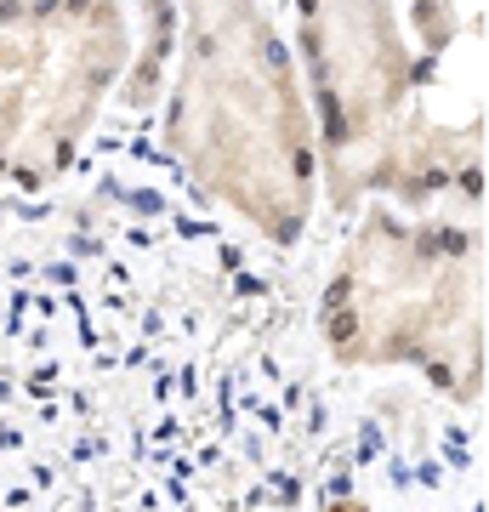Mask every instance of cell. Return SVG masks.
I'll return each instance as SVG.
<instances>
[{
    "mask_svg": "<svg viewBox=\"0 0 489 512\" xmlns=\"http://www.w3.org/2000/svg\"><path fill=\"white\" fill-rule=\"evenodd\" d=\"M177 148L211 194L273 239L308 211V126L256 0H188V69L177 92Z\"/></svg>",
    "mask_w": 489,
    "mask_h": 512,
    "instance_id": "6da1fadb",
    "label": "cell"
},
{
    "mask_svg": "<svg viewBox=\"0 0 489 512\" xmlns=\"http://www.w3.org/2000/svg\"><path fill=\"white\" fill-rule=\"evenodd\" d=\"M325 336L342 359H416L433 376L478 387V239L455 228L370 222L325 296Z\"/></svg>",
    "mask_w": 489,
    "mask_h": 512,
    "instance_id": "7a4b0ae2",
    "label": "cell"
},
{
    "mask_svg": "<svg viewBox=\"0 0 489 512\" xmlns=\"http://www.w3.org/2000/svg\"><path fill=\"white\" fill-rule=\"evenodd\" d=\"M308 52L325 97L330 171L342 183H399L410 165L393 120L404 109V57L387 0H302Z\"/></svg>",
    "mask_w": 489,
    "mask_h": 512,
    "instance_id": "3957f363",
    "label": "cell"
},
{
    "mask_svg": "<svg viewBox=\"0 0 489 512\" xmlns=\"http://www.w3.org/2000/svg\"><path fill=\"white\" fill-rule=\"evenodd\" d=\"M416 23L433 46H444V40L455 35V23H461V6H455V0H416Z\"/></svg>",
    "mask_w": 489,
    "mask_h": 512,
    "instance_id": "277c9868",
    "label": "cell"
}]
</instances>
